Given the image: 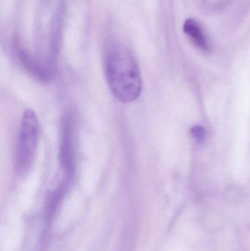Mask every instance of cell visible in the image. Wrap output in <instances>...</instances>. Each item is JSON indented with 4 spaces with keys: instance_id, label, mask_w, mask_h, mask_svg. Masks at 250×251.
I'll return each instance as SVG.
<instances>
[{
    "instance_id": "cell-3",
    "label": "cell",
    "mask_w": 250,
    "mask_h": 251,
    "mask_svg": "<svg viewBox=\"0 0 250 251\" xmlns=\"http://www.w3.org/2000/svg\"><path fill=\"white\" fill-rule=\"evenodd\" d=\"M183 30L198 47L203 50H208V41L202 28L198 25V22L193 19H189L183 25Z\"/></svg>"
},
{
    "instance_id": "cell-2",
    "label": "cell",
    "mask_w": 250,
    "mask_h": 251,
    "mask_svg": "<svg viewBox=\"0 0 250 251\" xmlns=\"http://www.w3.org/2000/svg\"><path fill=\"white\" fill-rule=\"evenodd\" d=\"M39 134V122L36 115L29 109L25 110L21 122L15 153V169L19 175L26 174L33 165Z\"/></svg>"
},
{
    "instance_id": "cell-1",
    "label": "cell",
    "mask_w": 250,
    "mask_h": 251,
    "mask_svg": "<svg viewBox=\"0 0 250 251\" xmlns=\"http://www.w3.org/2000/svg\"><path fill=\"white\" fill-rule=\"evenodd\" d=\"M104 72L112 94L123 103L136 101L142 89L139 66L130 50L118 43H110L104 54Z\"/></svg>"
},
{
    "instance_id": "cell-4",
    "label": "cell",
    "mask_w": 250,
    "mask_h": 251,
    "mask_svg": "<svg viewBox=\"0 0 250 251\" xmlns=\"http://www.w3.org/2000/svg\"><path fill=\"white\" fill-rule=\"evenodd\" d=\"M192 135L197 140H202L205 137V130L201 126H195L192 130Z\"/></svg>"
}]
</instances>
